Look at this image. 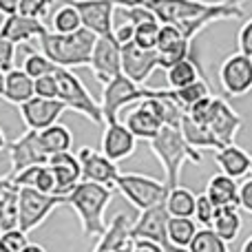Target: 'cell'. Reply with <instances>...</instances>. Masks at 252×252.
<instances>
[{"mask_svg":"<svg viewBox=\"0 0 252 252\" xmlns=\"http://www.w3.org/2000/svg\"><path fill=\"white\" fill-rule=\"evenodd\" d=\"M246 0H148L144 7L153 11L159 25H173L190 42L204 29L221 20H239L244 18Z\"/></svg>","mask_w":252,"mask_h":252,"instance_id":"cell-1","label":"cell"},{"mask_svg":"<svg viewBox=\"0 0 252 252\" xmlns=\"http://www.w3.org/2000/svg\"><path fill=\"white\" fill-rule=\"evenodd\" d=\"M113 188L100 186L93 182H80L64 197V206H69L80 219V228L87 239H100L106 230V206L113 199Z\"/></svg>","mask_w":252,"mask_h":252,"instance_id":"cell-2","label":"cell"},{"mask_svg":"<svg viewBox=\"0 0 252 252\" xmlns=\"http://www.w3.org/2000/svg\"><path fill=\"white\" fill-rule=\"evenodd\" d=\"M38 40L40 53H44L58 69L71 71L75 66H89L97 35L84 27L75 33H53L47 29Z\"/></svg>","mask_w":252,"mask_h":252,"instance_id":"cell-3","label":"cell"},{"mask_svg":"<svg viewBox=\"0 0 252 252\" xmlns=\"http://www.w3.org/2000/svg\"><path fill=\"white\" fill-rule=\"evenodd\" d=\"M151 153L159 159L161 168H164V182L168 188L179 186V175L186 161L190 164H201L204 157L197 148H192L190 144L184 139L182 130L175 126H164L155 137L148 142Z\"/></svg>","mask_w":252,"mask_h":252,"instance_id":"cell-4","label":"cell"},{"mask_svg":"<svg viewBox=\"0 0 252 252\" xmlns=\"http://www.w3.org/2000/svg\"><path fill=\"white\" fill-rule=\"evenodd\" d=\"M188 118L192 122L206 126L215 135V139L219 142L221 148L235 144L239 130L244 128V118L232 109L226 97L219 95H208L204 100H199L188 111Z\"/></svg>","mask_w":252,"mask_h":252,"instance_id":"cell-5","label":"cell"},{"mask_svg":"<svg viewBox=\"0 0 252 252\" xmlns=\"http://www.w3.org/2000/svg\"><path fill=\"white\" fill-rule=\"evenodd\" d=\"M56 80H58V100L66 106V109L80 113L82 118H87L89 122L95 126H106L104 115L100 109V100L91 95L84 82L69 69H56Z\"/></svg>","mask_w":252,"mask_h":252,"instance_id":"cell-6","label":"cell"},{"mask_svg":"<svg viewBox=\"0 0 252 252\" xmlns=\"http://www.w3.org/2000/svg\"><path fill=\"white\" fill-rule=\"evenodd\" d=\"M157 89L142 87L135 84L133 80H128L126 75H118L109 84L102 87V97H100V109L104 115V124L120 122V111L126 109L128 104H139L142 100L155 97Z\"/></svg>","mask_w":252,"mask_h":252,"instance_id":"cell-7","label":"cell"},{"mask_svg":"<svg viewBox=\"0 0 252 252\" xmlns=\"http://www.w3.org/2000/svg\"><path fill=\"white\" fill-rule=\"evenodd\" d=\"M115 190L128 201L133 208L148 210L153 206H159L166 201L170 188L166 186V182H159L155 177H148L142 173H120Z\"/></svg>","mask_w":252,"mask_h":252,"instance_id":"cell-8","label":"cell"},{"mask_svg":"<svg viewBox=\"0 0 252 252\" xmlns=\"http://www.w3.org/2000/svg\"><path fill=\"white\" fill-rule=\"evenodd\" d=\"M64 204L60 195H44L33 188H18V228L29 235L38 226H42L49 215Z\"/></svg>","mask_w":252,"mask_h":252,"instance_id":"cell-9","label":"cell"},{"mask_svg":"<svg viewBox=\"0 0 252 252\" xmlns=\"http://www.w3.org/2000/svg\"><path fill=\"white\" fill-rule=\"evenodd\" d=\"M219 84L226 97H244L252 91V58L232 53L219 66Z\"/></svg>","mask_w":252,"mask_h":252,"instance_id":"cell-10","label":"cell"},{"mask_svg":"<svg viewBox=\"0 0 252 252\" xmlns=\"http://www.w3.org/2000/svg\"><path fill=\"white\" fill-rule=\"evenodd\" d=\"M66 2L80 13L82 27L95 33L97 38L102 35H113V18H115V4L111 0H58Z\"/></svg>","mask_w":252,"mask_h":252,"instance_id":"cell-11","label":"cell"},{"mask_svg":"<svg viewBox=\"0 0 252 252\" xmlns=\"http://www.w3.org/2000/svg\"><path fill=\"white\" fill-rule=\"evenodd\" d=\"M89 66H91V73L95 75V80L102 87L109 84L113 78L122 75V47L113 35H102L95 40Z\"/></svg>","mask_w":252,"mask_h":252,"instance_id":"cell-12","label":"cell"},{"mask_svg":"<svg viewBox=\"0 0 252 252\" xmlns=\"http://www.w3.org/2000/svg\"><path fill=\"white\" fill-rule=\"evenodd\" d=\"M78 161H80V168H82L84 182H93V184H100V186L113 188L115 190L120 168L102 151H95L91 146H82L78 151Z\"/></svg>","mask_w":252,"mask_h":252,"instance_id":"cell-13","label":"cell"},{"mask_svg":"<svg viewBox=\"0 0 252 252\" xmlns=\"http://www.w3.org/2000/svg\"><path fill=\"white\" fill-rule=\"evenodd\" d=\"M9 161H11V170L9 175H16L20 170L29 168V166L49 164V155L44 153L42 144H40L38 130H25L18 139L7 142Z\"/></svg>","mask_w":252,"mask_h":252,"instance_id":"cell-14","label":"cell"},{"mask_svg":"<svg viewBox=\"0 0 252 252\" xmlns=\"http://www.w3.org/2000/svg\"><path fill=\"white\" fill-rule=\"evenodd\" d=\"M64 111L66 106L60 100H42L35 95L18 106V113H20V120L27 126V130H38V133L60 122Z\"/></svg>","mask_w":252,"mask_h":252,"instance_id":"cell-15","label":"cell"},{"mask_svg":"<svg viewBox=\"0 0 252 252\" xmlns=\"http://www.w3.org/2000/svg\"><path fill=\"white\" fill-rule=\"evenodd\" d=\"M155 69H159V56L155 49H139L135 42L122 47V75L133 80L135 84L144 87Z\"/></svg>","mask_w":252,"mask_h":252,"instance_id":"cell-16","label":"cell"},{"mask_svg":"<svg viewBox=\"0 0 252 252\" xmlns=\"http://www.w3.org/2000/svg\"><path fill=\"white\" fill-rule=\"evenodd\" d=\"M168 219L170 215L166 210V204L142 210L139 217L133 221L130 239H148V241H157V244L166 246L168 244Z\"/></svg>","mask_w":252,"mask_h":252,"instance_id":"cell-17","label":"cell"},{"mask_svg":"<svg viewBox=\"0 0 252 252\" xmlns=\"http://www.w3.org/2000/svg\"><path fill=\"white\" fill-rule=\"evenodd\" d=\"M135 146H137V139L126 128L124 122H113V124L104 126V133H102V153L111 161L118 164V161L128 159L135 153Z\"/></svg>","mask_w":252,"mask_h":252,"instance_id":"cell-18","label":"cell"},{"mask_svg":"<svg viewBox=\"0 0 252 252\" xmlns=\"http://www.w3.org/2000/svg\"><path fill=\"white\" fill-rule=\"evenodd\" d=\"M49 168L53 170L56 177V186H58V195L66 197L80 182H82V168L75 153H58V155L49 157Z\"/></svg>","mask_w":252,"mask_h":252,"instance_id":"cell-19","label":"cell"},{"mask_svg":"<svg viewBox=\"0 0 252 252\" xmlns=\"http://www.w3.org/2000/svg\"><path fill=\"white\" fill-rule=\"evenodd\" d=\"M47 31L42 20H33V18H27L22 13H13V16H7L4 22L0 25V35L9 42L18 44H25L31 42L33 38H40V35Z\"/></svg>","mask_w":252,"mask_h":252,"instance_id":"cell-20","label":"cell"},{"mask_svg":"<svg viewBox=\"0 0 252 252\" xmlns=\"http://www.w3.org/2000/svg\"><path fill=\"white\" fill-rule=\"evenodd\" d=\"M130 228H133V221L128 215L118 213L106 226L104 235L97 239L93 252H120L130 241Z\"/></svg>","mask_w":252,"mask_h":252,"instance_id":"cell-21","label":"cell"},{"mask_svg":"<svg viewBox=\"0 0 252 252\" xmlns=\"http://www.w3.org/2000/svg\"><path fill=\"white\" fill-rule=\"evenodd\" d=\"M16 188H33L40 190L44 195H58V186H56V177L53 170L49 168V164H40V166H29V168L20 170L16 175H9Z\"/></svg>","mask_w":252,"mask_h":252,"instance_id":"cell-22","label":"cell"},{"mask_svg":"<svg viewBox=\"0 0 252 252\" xmlns=\"http://www.w3.org/2000/svg\"><path fill=\"white\" fill-rule=\"evenodd\" d=\"M250 157L252 155H248L244 148H239L237 144H230V146L215 151V164L226 177L244 179L250 173Z\"/></svg>","mask_w":252,"mask_h":252,"instance_id":"cell-23","label":"cell"},{"mask_svg":"<svg viewBox=\"0 0 252 252\" xmlns=\"http://www.w3.org/2000/svg\"><path fill=\"white\" fill-rule=\"evenodd\" d=\"M124 124H126V128L135 135V139H146V142H151V139L164 128L161 120L157 118L148 106H144L142 102H139L133 111H128Z\"/></svg>","mask_w":252,"mask_h":252,"instance_id":"cell-24","label":"cell"},{"mask_svg":"<svg viewBox=\"0 0 252 252\" xmlns=\"http://www.w3.org/2000/svg\"><path fill=\"white\" fill-rule=\"evenodd\" d=\"M204 192L210 197V201H213L217 208L239 210V184H237V179L217 173L215 177H210Z\"/></svg>","mask_w":252,"mask_h":252,"instance_id":"cell-25","label":"cell"},{"mask_svg":"<svg viewBox=\"0 0 252 252\" xmlns=\"http://www.w3.org/2000/svg\"><path fill=\"white\" fill-rule=\"evenodd\" d=\"M33 97V80L25 73L22 69H11L9 73H4L2 82V95L0 100L9 102V104H25Z\"/></svg>","mask_w":252,"mask_h":252,"instance_id":"cell-26","label":"cell"},{"mask_svg":"<svg viewBox=\"0 0 252 252\" xmlns=\"http://www.w3.org/2000/svg\"><path fill=\"white\" fill-rule=\"evenodd\" d=\"M38 137H40V144H42L44 153H47L49 157L58 155V153H69L71 146H73V133H71L69 126H64L62 122L40 130Z\"/></svg>","mask_w":252,"mask_h":252,"instance_id":"cell-27","label":"cell"},{"mask_svg":"<svg viewBox=\"0 0 252 252\" xmlns=\"http://www.w3.org/2000/svg\"><path fill=\"white\" fill-rule=\"evenodd\" d=\"M201 80V66L199 62L195 60V56L186 58V60L173 64L170 69H166V82H168L170 91H177V89H184L188 84Z\"/></svg>","mask_w":252,"mask_h":252,"instance_id":"cell-28","label":"cell"},{"mask_svg":"<svg viewBox=\"0 0 252 252\" xmlns=\"http://www.w3.org/2000/svg\"><path fill=\"white\" fill-rule=\"evenodd\" d=\"M179 130H182L184 139H186L188 144H190L192 148H197V151H204V148H210V151H219V142L215 139V135L210 133L206 126L192 122L190 118H188V113H184L182 118V124H179Z\"/></svg>","mask_w":252,"mask_h":252,"instance_id":"cell-29","label":"cell"},{"mask_svg":"<svg viewBox=\"0 0 252 252\" xmlns=\"http://www.w3.org/2000/svg\"><path fill=\"white\" fill-rule=\"evenodd\" d=\"M166 210L170 217H195V204L197 195L186 186L170 188L168 197H166Z\"/></svg>","mask_w":252,"mask_h":252,"instance_id":"cell-30","label":"cell"},{"mask_svg":"<svg viewBox=\"0 0 252 252\" xmlns=\"http://www.w3.org/2000/svg\"><path fill=\"white\" fill-rule=\"evenodd\" d=\"M208 95H213V93H210V87L204 78L197 80V82H192V84H188V87H184V89L170 91V100H173L184 113H188L197 102L204 100V97H208Z\"/></svg>","mask_w":252,"mask_h":252,"instance_id":"cell-31","label":"cell"},{"mask_svg":"<svg viewBox=\"0 0 252 252\" xmlns=\"http://www.w3.org/2000/svg\"><path fill=\"white\" fill-rule=\"evenodd\" d=\"M213 228L219 237H221L226 244H232V241L239 237L241 232V217H239V210H232V208H219L217 210V217L213 221Z\"/></svg>","mask_w":252,"mask_h":252,"instance_id":"cell-32","label":"cell"},{"mask_svg":"<svg viewBox=\"0 0 252 252\" xmlns=\"http://www.w3.org/2000/svg\"><path fill=\"white\" fill-rule=\"evenodd\" d=\"M199 230V223L192 217H170L168 219V244L188 248L192 237Z\"/></svg>","mask_w":252,"mask_h":252,"instance_id":"cell-33","label":"cell"},{"mask_svg":"<svg viewBox=\"0 0 252 252\" xmlns=\"http://www.w3.org/2000/svg\"><path fill=\"white\" fill-rule=\"evenodd\" d=\"M78 29H82L80 13L71 4L62 2L51 16V31L53 33H75Z\"/></svg>","mask_w":252,"mask_h":252,"instance_id":"cell-34","label":"cell"},{"mask_svg":"<svg viewBox=\"0 0 252 252\" xmlns=\"http://www.w3.org/2000/svg\"><path fill=\"white\" fill-rule=\"evenodd\" d=\"M188 250L190 252H230L228 250V244L213 230V228H199L197 235L192 237Z\"/></svg>","mask_w":252,"mask_h":252,"instance_id":"cell-35","label":"cell"},{"mask_svg":"<svg viewBox=\"0 0 252 252\" xmlns=\"http://www.w3.org/2000/svg\"><path fill=\"white\" fill-rule=\"evenodd\" d=\"M18 228V188L13 186L0 199V232Z\"/></svg>","mask_w":252,"mask_h":252,"instance_id":"cell-36","label":"cell"},{"mask_svg":"<svg viewBox=\"0 0 252 252\" xmlns=\"http://www.w3.org/2000/svg\"><path fill=\"white\" fill-rule=\"evenodd\" d=\"M56 69L58 66L40 51H31L29 56L25 58V62H22V71H25L31 80H38V78H42V75H51V73H56Z\"/></svg>","mask_w":252,"mask_h":252,"instance_id":"cell-37","label":"cell"},{"mask_svg":"<svg viewBox=\"0 0 252 252\" xmlns=\"http://www.w3.org/2000/svg\"><path fill=\"white\" fill-rule=\"evenodd\" d=\"M159 27L161 25L157 20L137 25V27H135L133 42L137 44L139 49H155L157 47V35H159Z\"/></svg>","mask_w":252,"mask_h":252,"instance_id":"cell-38","label":"cell"},{"mask_svg":"<svg viewBox=\"0 0 252 252\" xmlns=\"http://www.w3.org/2000/svg\"><path fill=\"white\" fill-rule=\"evenodd\" d=\"M217 206L210 201V197L206 195V192H201V195H197V204H195V221L199 223V226L204 228H210L215 221V217H217Z\"/></svg>","mask_w":252,"mask_h":252,"instance_id":"cell-39","label":"cell"},{"mask_svg":"<svg viewBox=\"0 0 252 252\" xmlns=\"http://www.w3.org/2000/svg\"><path fill=\"white\" fill-rule=\"evenodd\" d=\"M53 2H58V0H20L18 13L33 18V20H44L49 16V11H51Z\"/></svg>","mask_w":252,"mask_h":252,"instance_id":"cell-40","label":"cell"},{"mask_svg":"<svg viewBox=\"0 0 252 252\" xmlns=\"http://www.w3.org/2000/svg\"><path fill=\"white\" fill-rule=\"evenodd\" d=\"M29 246V235L20 228H13L0 235V250L2 252H22Z\"/></svg>","mask_w":252,"mask_h":252,"instance_id":"cell-41","label":"cell"},{"mask_svg":"<svg viewBox=\"0 0 252 252\" xmlns=\"http://www.w3.org/2000/svg\"><path fill=\"white\" fill-rule=\"evenodd\" d=\"M33 95L42 97V100H58V80L56 73L42 75V78L33 80Z\"/></svg>","mask_w":252,"mask_h":252,"instance_id":"cell-42","label":"cell"},{"mask_svg":"<svg viewBox=\"0 0 252 252\" xmlns=\"http://www.w3.org/2000/svg\"><path fill=\"white\" fill-rule=\"evenodd\" d=\"M120 16L124 18V22H130L133 27L144 25V22H153L157 20L153 16V11H148L146 7H128V9H120Z\"/></svg>","mask_w":252,"mask_h":252,"instance_id":"cell-43","label":"cell"},{"mask_svg":"<svg viewBox=\"0 0 252 252\" xmlns=\"http://www.w3.org/2000/svg\"><path fill=\"white\" fill-rule=\"evenodd\" d=\"M13 64H16V44L0 35V71L9 73L11 69H16Z\"/></svg>","mask_w":252,"mask_h":252,"instance_id":"cell-44","label":"cell"},{"mask_svg":"<svg viewBox=\"0 0 252 252\" xmlns=\"http://www.w3.org/2000/svg\"><path fill=\"white\" fill-rule=\"evenodd\" d=\"M237 47H239V53L252 58V18L241 25L239 35H237Z\"/></svg>","mask_w":252,"mask_h":252,"instance_id":"cell-45","label":"cell"},{"mask_svg":"<svg viewBox=\"0 0 252 252\" xmlns=\"http://www.w3.org/2000/svg\"><path fill=\"white\" fill-rule=\"evenodd\" d=\"M239 210L252 215V179L239 184Z\"/></svg>","mask_w":252,"mask_h":252,"instance_id":"cell-46","label":"cell"},{"mask_svg":"<svg viewBox=\"0 0 252 252\" xmlns=\"http://www.w3.org/2000/svg\"><path fill=\"white\" fill-rule=\"evenodd\" d=\"M133 35H135V27L130 25V22H122V25H115L113 27V38L118 40L120 47L133 42Z\"/></svg>","mask_w":252,"mask_h":252,"instance_id":"cell-47","label":"cell"},{"mask_svg":"<svg viewBox=\"0 0 252 252\" xmlns=\"http://www.w3.org/2000/svg\"><path fill=\"white\" fill-rule=\"evenodd\" d=\"M133 252H166L164 246L148 239H133Z\"/></svg>","mask_w":252,"mask_h":252,"instance_id":"cell-48","label":"cell"},{"mask_svg":"<svg viewBox=\"0 0 252 252\" xmlns=\"http://www.w3.org/2000/svg\"><path fill=\"white\" fill-rule=\"evenodd\" d=\"M18 7H20V0H0V13L4 18L18 13Z\"/></svg>","mask_w":252,"mask_h":252,"instance_id":"cell-49","label":"cell"},{"mask_svg":"<svg viewBox=\"0 0 252 252\" xmlns=\"http://www.w3.org/2000/svg\"><path fill=\"white\" fill-rule=\"evenodd\" d=\"M115 9H128V7H144L148 0H111Z\"/></svg>","mask_w":252,"mask_h":252,"instance_id":"cell-50","label":"cell"},{"mask_svg":"<svg viewBox=\"0 0 252 252\" xmlns=\"http://www.w3.org/2000/svg\"><path fill=\"white\" fill-rule=\"evenodd\" d=\"M11 188H13V182H11V177H9V175H7V177H0V199H2V197L7 195Z\"/></svg>","mask_w":252,"mask_h":252,"instance_id":"cell-51","label":"cell"},{"mask_svg":"<svg viewBox=\"0 0 252 252\" xmlns=\"http://www.w3.org/2000/svg\"><path fill=\"white\" fill-rule=\"evenodd\" d=\"M22 252H47V248H42V246H38V244H29Z\"/></svg>","mask_w":252,"mask_h":252,"instance_id":"cell-52","label":"cell"},{"mask_svg":"<svg viewBox=\"0 0 252 252\" xmlns=\"http://www.w3.org/2000/svg\"><path fill=\"white\" fill-rule=\"evenodd\" d=\"M164 250H166V252H190L188 248H179V246H173V244H166Z\"/></svg>","mask_w":252,"mask_h":252,"instance_id":"cell-53","label":"cell"},{"mask_svg":"<svg viewBox=\"0 0 252 252\" xmlns=\"http://www.w3.org/2000/svg\"><path fill=\"white\" fill-rule=\"evenodd\" d=\"M7 148V135H4V130H2V126H0V153Z\"/></svg>","mask_w":252,"mask_h":252,"instance_id":"cell-54","label":"cell"},{"mask_svg":"<svg viewBox=\"0 0 252 252\" xmlns=\"http://www.w3.org/2000/svg\"><path fill=\"white\" fill-rule=\"evenodd\" d=\"M239 252H252V235L244 241V246H241V250H239Z\"/></svg>","mask_w":252,"mask_h":252,"instance_id":"cell-55","label":"cell"},{"mask_svg":"<svg viewBox=\"0 0 252 252\" xmlns=\"http://www.w3.org/2000/svg\"><path fill=\"white\" fill-rule=\"evenodd\" d=\"M120 252H133V239H130L128 244H126V246H124V248L120 250Z\"/></svg>","mask_w":252,"mask_h":252,"instance_id":"cell-56","label":"cell"},{"mask_svg":"<svg viewBox=\"0 0 252 252\" xmlns=\"http://www.w3.org/2000/svg\"><path fill=\"white\" fill-rule=\"evenodd\" d=\"M2 82H4V73L0 71V95H2Z\"/></svg>","mask_w":252,"mask_h":252,"instance_id":"cell-57","label":"cell"},{"mask_svg":"<svg viewBox=\"0 0 252 252\" xmlns=\"http://www.w3.org/2000/svg\"><path fill=\"white\" fill-rule=\"evenodd\" d=\"M250 173H252V157H250Z\"/></svg>","mask_w":252,"mask_h":252,"instance_id":"cell-58","label":"cell"}]
</instances>
